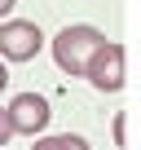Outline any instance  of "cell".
Returning a JSON list of instances; mask_svg holds the SVG:
<instances>
[{"mask_svg": "<svg viewBox=\"0 0 141 150\" xmlns=\"http://www.w3.org/2000/svg\"><path fill=\"white\" fill-rule=\"evenodd\" d=\"M102 44H106V35H102L97 27H88V22L62 27V31L53 35V62H57L66 75H84L88 62H93V53H97Z\"/></svg>", "mask_w": 141, "mask_h": 150, "instance_id": "1", "label": "cell"}, {"mask_svg": "<svg viewBox=\"0 0 141 150\" xmlns=\"http://www.w3.org/2000/svg\"><path fill=\"white\" fill-rule=\"evenodd\" d=\"M123 62H128V53H123V44H115V40H106L97 53H93V62H88V84L97 88V93H119L123 88Z\"/></svg>", "mask_w": 141, "mask_h": 150, "instance_id": "2", "label": "cell"}, {"mask_svg": "<svg viewBox=\"0 0 141 150\" xmlns=\"http://www.w3.org/2000/svg\"><path fill=\"white\" fill-rule=\"evenodd\" d=\"M40 44H44V35L35 22H22V18L0 22V57L5 62H31L40 53Z\"/></svg>", "mask_w": 141, "mask_h": 150, "instance_id": "3", "label": "cell"}, {"mask_svg": "<svg viewBox=\"0 0 141 150\" xmlns=\"http://www.w3.org/2000/svg\"><path fill=\"white\" fill-rule=\"evenodd\" d=\"M9 115H13V128L18 132H27V137H35V132H44L49 128V102L40 97V93H18L13 102H9Z\"/></svg>", "mask_w": 141, "mask_h": 150, "instance_id": "4", "label": "cell"}, {"mask_svg": "<svg viewBox=\"0 0 141 150\" xmlns=\"http://www.w3.org/2000/svg\"><path fill=\"white\" fill-rule=\"evenodd\" d=\"M31 150H93L84 137H75V132H57V137H44V141H35Z\"/></svg>", "mask_w": 141, "mask_h": 150, "instance_id": "5", "label": "cell"}, {"mask_svg": "<svg viewBox=\"0 0 141 150\" xmlns=\"http://www.w3.org/2000/svg\"><path fill=\"white\" fill-rule=\"evenodd\" d=\"M18 128H13V115H9V106H0V146H9V137H13Z\"/></svg>", "mask_w": 141, "mask_h": 150, "instance_id": "6", "label": "cell"}, {"mask_svg": "<svg viewBox=\"0 0 141 150\" xmlns=\"http://www.w3.org/2000/svg\"><path fill=\"white\" fill-rule=\"evenodd\" d=\"M123 137H128V119H123V115H115V141L123 146Z\"/></svg>", "mask_w": 141, "mask_h": 150, "instance_id": "7", "label": "cell"}, {"mask_svg": "<svg viewBox=\"0 0 141 150\" xmlns=\"http://www.w3.org/2000/svg\"><path fill=\"white\" fill-rule=\"evenodd\" d=\"M9 84V71H5V57H0V88Z\"/></svg>", "mask_w": 141, "mask_h": 150, "instance_id": "8", "label": "cell"}, {"mask_svg": "<svg viewBox=\"0 0 141 150\" xmlns=\"http://www.w3.org/2000/svg\"><path fill=\"white\" fill-rule=\"evenodd\" d=\"M13 5H18V0H0V18H5V13H9Z\"/></svg>", "mask_w": 141, "mask_h": 150, "instance_id": "9", "label": "cell"}]
</instances>
